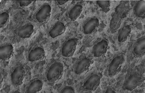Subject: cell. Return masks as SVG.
Segmentation results:
<instances>
[{
	"label": "cell",
	"instance_id": "obj_9",
	"mask_svg": "<svg viewBox=\"0 0 145 93\" xmlns=\"http://www.w3.org/2000/svg\"><path fill=\"white\" fill-rule=\"evenodd\" d=\"M25 74V70L21 66L17 67L11 75V80L14 85L19 86L23 83Z\"/></svg>",
	"mask_w": 145,
	"mask_h": 93
},
{
	"label": "cell",
	"instance_id": "obj_16",
	"mask_svg": "<svg viewBox=\"0 0 145 93\" xmlns=\"http://www.w3.org/2000/svg\"><path fill=\"white\" fill-rule=\"evenodd\" d=\"M43 83L39 79H36L32 82L27 88L26 93H35L41 91L42 89Z\"/></svg>",
	"mask_w": 145,
	"mask_h": 93
},
{
	"label": "cell",
	"instance_id": "obj_19",
	"mask_svg": "<svg viewBox=\"0 0 145 93\" xmlns=\"http://www.w3.org/2000/svg\"><path fill=\"white\" fill-rule=\"evenodd\" d=\"M82 10L83 7L81 5L78 4L75 5L69 12V18L72 21L75 20L79 16Z\"/></svg>",
	"mask_w": 145,
	"mask_h": 93
},
{
	"label": "cell",
	"instance_id": "obj_17",
	"mask_svg": "<svg viewBox=\"0 0 145 93\" xmlns=\"http://www.w3.org/2000/svg\"><path fill=\"white\" fill-rule=\"evenodd\" d=\"M131 31V28L130 25H127L124 26L119 33L118 40L120 43H123L127 39Z\"/></svg>",
	"mask_w": 145,
	"mask_h": 93
},
{
	"label": "cell",
	"instance_id": "obj_24",
	"mask_svg": "<svg viewBox=\"0 0 145 93\" xmlns=\"http://www.w3.org/2000/svg\"><path fill=\"white\" fill-rule=\"evenodd\" d=\"M57 3L60 5H62L69 1L68 0H56Z\"/></svg>",
	"mask_w": 145,
	"mask_h": 93
},
{
	"label": "cell",
	"instance_id": "obj_10",
	"mask_svg": "<svg viewBox=\"0 0 145 93\" xmlns=\"http://www.w3.org/2000/svg\"><path fill=\"white\" fill-rule=\"evenodd\" d=\"M99 24V21L98 18L95 17L91 18L84 25L83 32L86 34L93 33L97 30Z\"/></svg>",
	"mask_w": 145,
	"mask_h": 93
},
{
	"label": "cell",
	"instance_id": "obj_13",
	"mask_svg": "<svg viewBox=\"0 0 145 93\" xmlns=\"http://www.w3.org/2000/svg\"><path fill=\"white\" fill-rule=\"evenodd\" d=\"M14 53V47L11 44H8L0 46V58L3 60H6L10 58Z\"/></svg>",
	"mask_w": 145,
	"mask_h": 93
},
{
	"label": "cell",
	"instance_id": "obj_22",
	"mask_svg": "<svg viewBox=\"0 0 145 93\" xmlns=\"http://www.w3.org/2000/svg\"><path fill=\"white\" fill-rule=\"evenodd\" d=\"M60 93H75L74 88L71 86H67L64 87L61 91Z\"/></svg>",
	"mask_w": 145,
	"mask_h": 93
},
{
	"label": "cell",
	"instance_id": "obj_25",
	"mask_svg": "<svg viewBox=\"0 0 145 93\" xmlns=\"http://www.w3.org/2000/svg\"><path fill=\"white\" fill-rule=\"evenodd\" d=\"M105 93H116L115 92L113 91L112 90V89H111L110 88L108 89L106 91Z\"/></svg>",
	"mask_w": 145,
	"mask_h": 93
},
{
	"label": "cell",
	"instance_id": "obj_7",
	"mask_svg": "<svg viewBox=\"0 0 145 93\" xmlns=\"http://www.w3.org/2000/svg\"><path fill=\"white\" fill-rule=\"evenodd\" d=\"M109 41L106 38H104L97 43L94 46L92 53L94 56L99 57L105 54L107 51Z\"/></svg>",
	"mask_w": 145,
	"mask_h": 93
},
{
	"label": "cell",
	"instance_id": "obj_5",
	"mask_svg": "<svg viewBox=\"0 0 145 93\" xmlns=\"http://www.w3.org/2000/svg\"><path fill=\"white\" fill-rule=\"evenodd\" d=\"M78 39L72 38L68 40L63 45L61 49V53L63 56L66 57L73 56L75 51Z\"/></svg>",
	"mask_w": 145,
	"mask_h": 93
},
{
	"label": "cell",
	"instance_id": "obj_8",
	"mask_svg": "<svg viewBox=\"0 0 145 93\" xmlns=\"http://www.w3.org/2000/svg\"><path fill=\"white\" fill-rule=\"evenodd\" d=\"M51 10V7L49 4H44L36 14V20L40 23L48 20L50 17Z\"/></svg>",
	"mask_w": 145,
	"mask_h": 93
},
{
	"label": "cell",
	"instance_id": "obj_15",
	"mask_svg": "<svg viewBox=\"0 0 145 93\" xmlns=\"http://www.w3.org/2000/svg\"><path fill=\"white\" fill-rule=\"evenodd\" d=\"M34 27L33 25L31 24L26 25L21 27L18 30V35L23 39L29 38L33 32Z\"/></svg>",
	"mask_w": 145,
	"mask_h": 93
},
{
	"label": "cell",
	"instance_id": "obj_11",
	"mask_svg": "<svg viewBox=\"0 0 145 93\" xmlns=\"http://www.w3.org/2000/svg\"><path fill=\"white\" fill-rule=\"evenodd\" d=\"M136 57H140L143 56L145 52V37H141L137 39L136 42L132 51Z\"/></svg>",
	"mask_w": 145,
	"mask_h": 93
},
{
	"label": "cell",
	"instance_id": "obj_2",
	"mask_svg": "<svg viewBox=\"0 0 145 93\" xmlns=\"http://www.w3.org/2000/svg\"><path fill=\"white\" fill-rule=\"evenodd\" d=\"M143 78L141 72L138 71H133L126 79L123 88L125 90L131 91L140 85L142 81Z\"/></svg>",
	"mask_w": 145,
	"mask_h": 93
},
{
	"label": "cell",
	"instance_id": "obj_12",
	"mask_svg": "<svg viewBox=\"0 0 145 93\" xmlns=\"http://www.w3.org/2000/svg\"><path fill=\"white\" fill-rule=\"evenodd\" d=\"M45 51L42 47H37L31 50L28 55V59L31 62L36 61L44 58Z\"/></svg>",
	"mask_w": 145,
	"mask_h": 93
},
{
	"label": "cell",
	"instance_id": "obj_3",
	"mask_svg": "<svg viewBox=\"0 0 145 93\" xmlns=\"http://www.w3.org/2000/svg\"><path fill=\"white\" fill-rule=\"evenodd\" d=\"M102 76L100 72L92 73L84 81L82 88L85 91L89 92L95 91L100 84Z\"/></svg>",
	"mask_w": 145,
	"mask_h": 93
},
{
	"label": "cell",
	"instance_id": "obj_6",
	"mask_svg": "<svg viewBox=\"0 0 145 93\" xmlns=\"http://www.w3.org/2000/svg\"><path fill=\"white\" fill-rule=\"evenodd\" d=\"M92 62V60L88 57H81L74 65L73 71L76 74H80L87 70Z\"/></svg>",
	"mask_w": 145,
	"mask_h": 93
},
{
	"label": "cell",
	"instance_id": "obj_20",
	"mask_svg": "<svg viewBox=\"0 0 145 93\" xmlns=\"http://www.w3.org/2000/svg\"><path fill=\"white\" fill-rule=\"evenodd\" d=\"M96 3L105 12L107 13L110 10V0H98L96 1Z\"/></svg>",
	"mask_w": 145,
	"mask_h": 93
},
{
	"label": "cell",
	"instance_id": "obj_1",
	"mask_svg": "<svg viewBox=\"0 0 145 93\" xmlns=\"http://www.w3.org/2000/svg\"><path fill=\"white\" fill-rule=\"evenodd\" d=\"M64 67L62 63L55 62L53 63L48 70L46 78L50 82H54L60 80L62 76Z\"/></svg>",
	"mask_w": 145,
	"mask_h": 93
},
{
	"label": "cell",
	"instance_id": "obj_4",
	"mask_svg": "<svg viewBox=\"0 0 145 93\" xmlns=\"http://www.w3.org/2000/svg\"><path fill=\"white\" fill-rule=\"evenodd\" d=\"M124 61L125 58L123 55H118L114 57L108 67V75L109 76H113L117 74L120 71Z\"/></svg>",
	"mask_w": 145,
	"mask_h": 93
},
{
	"label": "cell",
	"instance_id": "obj_18",
	"mask_svg": "<svg viewBox=\"0 0 145 93\" xmlns=\"http://www.w3.org/2000/svg\"><path fill=\"white\" fill-rule=\"evenodd\" d=\"M134 12L137 17H143L145 13V2L143 0H138L134 8Z\"/></svg>",
	"mask_w": 145,
	"mask_h": 93
},
{
	"label": "cell",
	"instance_id": "obj_14",
	"mask_svg": "<svg viewBox=\"0 0 145 93\" xmlns=\"http://www.w3.org/2000/svg\"><path fill=\"white\" fill-rule=\"evenodd\" d=\"M65 30L66 27L64 23L61 22H58L50 30L49 33L51 37L54 38L63 34Z\"/></svg>",
	"mask_w": 145,
	"mask_h": 93
},
{
	"label": "cell",
	"instance_id": "obj_21",
	"mask_svg": "<svg viewBox=\"0 0 145 93\" xmlns=\"http://www.w3.org/2000/svg\"><path fill=\"white\" fill-rule=\"evenodd\" d=\"M9 15L8 13L4 12L0 14V28L5 27L9 22Z\"/></svg>",
	"mask_w": 145,
	"mask_h": 93
},
{
	"label": "cell",
	"instance_id": "obj_23",
	"mask_svg": "<svg viewBox=\"0 0 145 93\" xmlns=\"http://www.w3.org/2000/svg\"><path fill=\"white\" fill-rule=\"evenodd\" d=\"M19 1V5L21 7H26L30 4L33 1L32 0H20Z\"/></svg>",
	"mask_w": 145,
	"mask_h": 93
}]
</instances>
